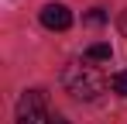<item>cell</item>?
<instances>
[{
	"instance_id": "6",
	"label": "cell",
	"mask_w": 127,
	"mask_h": 124,
	"mask_svg": "<svg viewBox=\"0 0 127 124\" xmlns=\"http://www.w3.org/2000/svg\"><path fill=\"white\" fill-rule=\"evenodd\" d=\"M86 21H89V24H103L106 14H103V10H89V14H86Z\"/></svg>"
},
{
	"instance_id": "7",
	"label": "cell",
	"mask_w": 127,
	"mask_h": 124,
	"mask_svg": "<svg viewBox=\"0 0 127 124\" xmlns=\"http://www.w3.org/2000/svg\"><path fill=\"white\" fill-rule=\"evenodd\" d=\"M117 24H120V35H124V38H127V10H124V14H120V21H117Z\"/></svg>"
},
{
	"instance_id": "3",
	"label": "cell",
	"mask_w": 127,
	"mask_h": 124,
	"mask_svg": "<svg viewBox=\"0 0 127 124\" xmlns=\"http://www.w3.org/2000/svg\"><path fill=\"white\" fill-rule=\"evenodd\" d=\"M38 17H41V24L48 31H65V28L72 24V10H69L65 3H45Z\"/></svg>"
},
{
	"instance_id": "4",
	"label": "cell",
	"mask_w": 127,
	"mask_h": 124,
	"mask_svg": "<svg viewBox=\"0 0 127 124\" xmlns=\"http://www.w3.org/2000/svg\"><path fill=\"white\" fill-rule=\"evenodd\" d=\"M86 59H93V62H106V59H110V45H106V41L89 45V48H86Z\"/></svg>"
},
{
	"instance_id": "5",
	"label": "cell",
	"mask_w": 127,
	"mask_h": 124,
	"mask_svg": "<svg viewBox=\"0 0 127 124\" xmlns=\"http://www.w3.org/2000/svg\"><path fill=\"white\" fill-rule=\"evenodd\" d=\"M110 86H113V93H120V97H127V69H120V72H113V76H110Z\"/></svg>"
},
{
	"instance_id": "2",
	"label": "cell",
	"mask_w": 127,
	"mask_h": 124,
	"mask_svg": "<svg viewBox=\"0 0 127 124\" xmlns=\"http://www.w3.org/2000/svg\"><path fill=\"white\" fill-rule=\"evenodd\" d=\"M17 124H52L48 100H45L41 90H28L17 100Z\"/></svg>"
},
{
	"instance_id": "1",
	"label": "cell",
	"mask_w": 127,
	"mask_h": 124,
	"mask_svg": "<svg viewBox=\"0 0 127 124\" xmlns=\"http://www.w3.org/2000/svg\"><path fill=\"white\" fill-rule=\"evenodd\" d=\"M62 86L76 97V100H96L106 90V79L96 65H86V62H69L62 69Z\"/></svg>"
}]
</instances>
